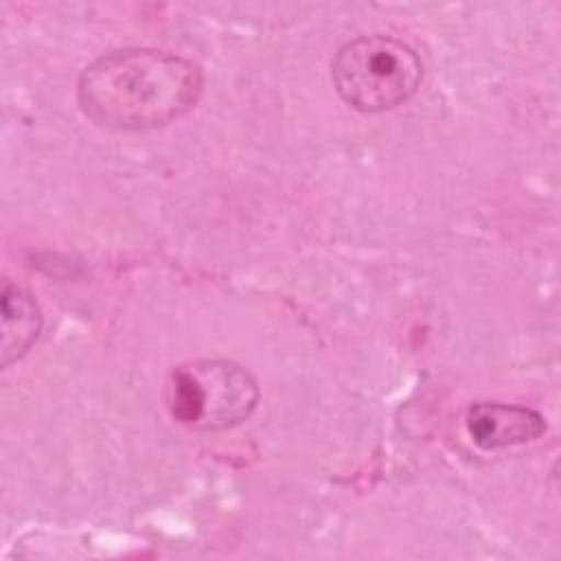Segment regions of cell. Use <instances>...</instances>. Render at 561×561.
I'll return each instance as SVG.
<instances>
[{
  "mask_svg": "<svg viewBox=\"0 0 561 561\" xmlns=\"http://www.w3.org/2000/svg\"><path fill=\"white\" fill-rule=\"evenodd\" d=\"M204 90L197 64L158 48H118L90 61L77 83L88 118L110 129H153L182 118Z\"/></svg>",
  "mask_w": 561,
  "mask_h": 561,
  "instance_id": "6da1fadb",
  "label": "cell"
},
{
  "mask_svg": "<svg viewBox=\"0 0 561 561\" xmlns=\"http://www.w3.org/2000/svg\"><path fill=\"white\" fill-rule=\"evenodd\" d=\"M337 94L359 112H386L405 103L423 81L416 50L388 35H366L337 48L331 59Z\"/></svg>",
  "mask_w": 561,
  "mask_h": 561,
  "instance_id": "7a4b0ae2",
  "label": "cell"
},
{
  "mask_svg": "<svg viewBox=\"0 0 561 561\" xmlns=\"http://www.w3.org/2000/svg\"><path fill=\"white\" fill-rule=\"evenodd\" d=\"M171 416L199 432L243 423L259 403L256 379L226 359H195L173 368L164 390Z\"/></svg>",
  "mask_w": 561,
  "mask_h": 561,
  "instance_id": "3957f363",
  "label": "cell"
},
{
  "mask_svg": "<svg viewBox=\"0 0 561 561\" xmlns=\"http://www.w3.org/2000/svg\"><path fill=\"white\" fill-rule=\"evenodd\" d=\"M467 432L482 449H504L537 440L546 432V423L530 408L482 401L469 408Z\"/></svg>",
  "mask_w": 561,
  "mask_h": 561,
  "instance_id": "277c9868",
  "label": "cell"
},
{
  "mask_svg": "<svg viewBox=\"0 0 561 561\" xmlns=\"http://www.w3.org/2000/svg\"><path fill=\"white\" fill-rule=\"evenodd\" d=\"M2 366L18 362L39 335L42 313L35 298L11 280H2Z\"/></svg>",
  "mask_w": 561,
  "mask_h": 561,
  "instance_id": "5b68a950",
  "label": "cell"
}]
</instances>
